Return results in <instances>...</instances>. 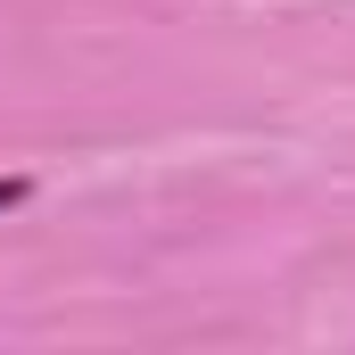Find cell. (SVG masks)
Returning <instances> with one entry per match:
<instances>
[{
	"label": "cell",
	"mask_w": 355,
	"mask_h": 355,
	"mask_svg": "<svg viewBox=\"0 0 355 355\" xmlns=\"http://www.w3.org/2000/svg\"><path fill=\"white\" fill-rule=\"evenodd\" d=\"M25 190H33L25 174H0V215H8V207H25Z\"/></svg>",
	"instance_id": "6da1fadb"
}]
</instances>
